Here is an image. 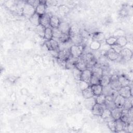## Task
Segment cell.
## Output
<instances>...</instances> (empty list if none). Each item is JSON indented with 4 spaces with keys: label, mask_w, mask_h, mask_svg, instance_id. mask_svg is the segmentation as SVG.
Instances as JSON below:
<instances>
[{
    "label": "cell",
    "mask_w": 133,
    "mask_h": 133,
    "mask_svg": "<svg viewBox=\"0 0 133 133\" xmlns=\"http://www.w3.org/2000/svg\"><path fill=\"white\" fill-rule=\"evenodd\" d=\"M132 108L129 110L123 109L121 119L126 124L132 123Z\"/></svg>",
    "instance_id": "6da1fadb"
},
{
    "label": "cell",
    "mask_w": 133,
    "mask_h": 133,
    "mask_svg": "<svg viewBox=\"0 0 133 133\" xmlns=\"http://www.w3.org/2000/svg\"><path fill=\"white\" fill-rule=\"evenodd\" d=\"M84 50V46L82 45H73L70 48L71 55L74 58H78L82 55Z\"/></svg>",
    "instance_id": "7a4b0ae2"
},
{
    "label": "cell",
    "mask_w": 133,
    "mask_h": 133,
    "mask_svg": "<svg viewBox=\"0 0 133 133\" xmlns=\"http://www.w3.org/2000/svg\"><path fill=\"white\" fill-rule=\"evenodd\" d=\"M35 13V8L26 1L23 8L22 16L29 19Z\"/></svg>",
    "instance_id": "3957f363"
},
{
    "label": "cell",
    "mask_w": 133,
    "mask_h": 133,
    "mask_svg": "<svg viewBox=\"0 0 133 133\" xmlns=\"http://www.w3.org/2000/svg\"><path fill=\"white\" fill-rule=\"evenodd\" d=\"M118 94L124 98H128L132 96V89L130 86L122 87L118 91Z\"/></svg>",
    "instance_id": "277c9868"
},
{
    "label": "cell",
    "mask_w": 133,
    "mask_h": 133,
    "mask_svg": "<svg viewBox=\"0 0 133 133\" xmlns=\"http://www.w3.org/2000/svg\"><path fill=\"white\" fill-rule=\"evenodd\" d=\"M109 85L113 90L115 91H118L121 89L122 86L118 81L117 75H115L111 76V79Z\"/></svg>",
    "instance_id": "5b68a950"
},
{
    "label": "cell",
    "mask_w": 133,
    "mask_h": 133,
    "mask_svg": "<svg viewBox=\"0 0 133 133\" xmlns=\"http://www.w3.org/2000/svg\"><path fill=\"white\" fill-rule=\"evenodd\" d=\"M121 60L125 61H129L131 59L132 56V52L131 49L128 48H123L122 51L119 54Z\"/></svg>",
    "instance_id": "8992f818"
},
{
    "label": "cell",
    "mask_w": 133,
    "mask_h": 133,
    "mask_svg": "<svg viewBox=\"0 0 133 133\" xmlns=\"http://www.w3.org/2000/svg\"><path fill=\"white\" fill-rule=\"evenodd\" d=\"M45 45L47 49L49 51L55 50H60L59 43L55 39L52 38L50 40L46 41Z\"/></svg>",
    "instance_id": "52a82bcc"
},
{
    "label": "cell",
    "mask_w": 133,
    "mask_h": 133,
    "mask_svg": "<svg viewBox=\"0 0 133 133\" xmlns=\"http://www.w3.org/2000/svg\"><path fill=\"white\" fill-rule=\"evenodd\" d=\"M106 108L105 104H100L98 103H96L93 107L91 111L92 113L96 116H101L103 110Z\"/></svg>",
    "instance_id": "ba28073f"
},
{
    "label": "cell",
    "mask_w": 133,
    "mask_h": 133,
    "mask_svg": "<svg viewBox=\"0 0 133 133\" xmlns=\"http://www.w3.org/2000/svg\"><path fill=\"white\" fill-rule=\"evenodd\" d=\"M115 124L116 132L125 131V130L127 128V124L124 122L121 118L115 120Z\"/></svg>",
    "instance_id": "9c48e42d"
},
{
    "label": "cell",
    "mask_w": 133,
    "mask_h": 133,
    "mask_svg": "<svg viewBox=\"0 0 133 133\" xmlns=\"http://www.w3.org/2000/svg\"><path fill=\"white\" fill-rule=\"evenodd\" d=\"M51 16H50V15L47 13H46L45 15L40 16V24L44 26L45 28H50V18Z\"/></svg>",
    "instance_id": "30bf717a"
},
{
    "label": "cell",
    "mask_w": 133,
    "mask_h": 133,
    "mask_svg": "<svg viewBox=\"0 0 133 133\" xmlns=\"http://www.w3.org/2000/svg\"><path fill=\"white\" fill-rule=\"evenodd\" d=\"M71 57L70 48L64 49L60 50L58 53V58L57 59H59L60 60L66 61Z\"/></svg>",
    "instance_id": "8fae6325"
},
{
    "label": "cell",
    "mask_w": 133,
    "mask_h": 133,
    "mask_svg": "<svg viewBox=\"0 0 133 133\" xmlns=\"http://www.w3.org/2000/svg\"><path fill=\"white\" fill-rule=\"evenodd\" d=\"M46 9L47 6L45 4V1H40V4L35 8V13L42 16L46 14Z\"/></svg>",
    "instance_id": "7c38bea8"
},
{
    "label": "cell",
    "mask_w": 133,
    "mask_h": 133,
    "mask_svg": "<svg viewBox=\"0 0 133 133\" xmlns=\"http://www.w3.org/2000/svg\"><path fill=\"white\" fill-rule=\"evenodd\" d=\"M92 76L91 71L89 69H86L82 71V74L81 76V81H84L90 84V81Z\"/></svg>",
    "instance_id": "4fadbf2b"
},
{
    "label": "cell",
    "mask_w": 133,
    "mask_h": 133,
    "mask_svg": "<svg viewBox=\"0 0 133 133\" xmlns=\"http://www.w3.org/2000/svg\"><path fill=\"white\" fill-rule=\"evenodd\" d=\"M75 65L77 69H78V70H79L81 71H83L87 69L86 62H85V61L83 59L82 56L76 59Z\"/></svg>",
    "instance_id": "5bb4252c"
},
{
    "label": "cell",
    "mask_w": 133,
    "mask_h": 133,
    "mask_svg": "<svg viewBox=\"0 0 133 133\" xmlns=\"http://www.w3.org/2000/svg\"><path fill=\"white\" fill-rule=\"evenodd\" d=\"M96 103V96H94L92 97L85 99L84 104L86 108L88 110H91L94 105Z\"/></svg>",
    "instance_id": "9a60e30c"
},
{
    "label": "cell",
    "mask_w": 133,
    "mask_h": 133,
    "mask_svg": "<svg viewBox=\"0 0 133 133\" xmlns=\"http://www.w3.org/2000/svg\"><path fill=\"white\" fill-rule=\"evenodd\" d=\"M104 56L111 61H116L119 57V54L116 53L112 48H110L109 50L106 51Z\"/></svg>",
    "instance_id": "2e32d148"
},
{
    "label": "cell",
    "mask_w": 133,
    "mask_h": 133,
    "mask_svg": "<svg viewBox=\"0 0 133 133\" xmlns=\"http://www.w3.org/2000/svg\"><path fill=\"white\" fill-rule=\"evenodd\" d=\"M70 27L71 26L68 23L65 22H61L58 28L61 33L69 34Z\"/></svg>",
    "instance_id": "e0dca14e"
},
{
    "label": "cell",
    "mask_w": 133,
    "mask_h": 133,
    "mask_svg": "<svg viewBox=\"0 0 133 133\" xmlns=\"http://www.w3.org/2000/svg\"><path fill=\"white\" fill-rule=\"evenodd\" d=\"M70 40L71 42H72V43L74 44V45H81V43L83 41V38L82 36L81 33H79L78 34H75L71 36Z\"/></svg>",
    "instance_id": "ac0fdd59"
},
{
    "label": "cell",
    "mask_w": 133,
    "mask_h": 133,
    "mask_svg": "<svg viewBox=\"0 0 133 133\" xmlns=\"http://www.w3.org/2000/svg\"><path fill=\"white\" fill-rule=\"evenodd\" d=\"M61 21L59 18L54 15H52L50 18V25L51 28H58Z\"/></svg>",
    "instance_id": "d6986e66"
},
{
    "label": "cell",
    "mask_w": 133,
    "mask_h": 133,
    "mask_svg": "<svg viewBox=\"0 0 133 133\" xmlns=\"http://www.w3.org/2000/svg\"><path fill=\"white\" fill-rule=\"evenodd\" d=\"M122 111V108H115L111 111V116L114 119V120H116L119 119L121 116Z\"/></svg>",
    "instance_id": "ffe728a7"
},
{
    "label": "cell",
    "mask_w": 133,
    "mask_h": 133,
    "mask_svg": "<svg viewBox=\"0 0 133 133\" xmlns=\"http://www.w3.org/2000/svg\"><path fill=\"white\" fill-rule=\"evenodd\" d=\"M105 39V35L104 33L100 32H95L92 35V40L100 42L103 41Z\"/></svg>",
    "instance_id": "44dd1931"
},
{
    "label": "cell",
    "mask_w": 133,
    "mask_h": 133,
    "mask_svg": "<svg viewBox=\"0 0 133 133\" xmlns=\"http://www.w3.org/2000/svg\"><path fill=\"white\" fill-rule=\"evenodd\" d=\"M125 98H124L123 97H122V96L118 94L116 97V98L114 100L116 107L122 108L125 102Z\"/></svg>",
    "instance_id": "7402d4cb"
},
{
    "label": "cell",
    "mask_w": 133,
    "mask_h": 133,
    "mask_svg": "<svg viewBox=\"0 0 133 133\" xmlns=\"http://www.w3.org/2000/svg\"><path fill=\"white\" fill-rule=\"evenodd\" d=\"M118 79L122 87L129 86L130 81L125 75H121L120 76H118Z\"/></svg>",
    "instance_id": "603a6c76"
},
{
    "label": "cell",
    "mask_w": 133,
    "mask_h": 133,
    "mask_svg": "<svg viewBox=\"0 0 133 133\" xmlns=\"http://www.w3.org/2000/svg\"><path fill=\"white\" fill-rule=\"evenodd\" d=\"M92 91L94 94V96H97L102 94V86L100 84L90 85Z\"/></svg>",
    "instance_id": "cb8c5ba5"
},
{
    "label": "cell",
    "mask_w": 133,
    "mask_h": 133,
    "mask_svg": "<svg viewBox=\"0 0 133 133\" xmlns=\"http://www.w3.org/2000/svg\"><path fill=\"white\" fill-rule=\"evenodd\" d=\"M82 94L83 97L85 99L89 98H91V97H92L94 96V94L92 91L90 86H89L86 89L82 90Z\"/></svg>",
    "instance_id": "d4e9b609"
},
{
    "label": "cell",
    "mask_w": 133,
    "mask_h": 133,
    "mask_svg": "<svg viewBox=\"0 0 133 133\" xmlns=\"http://www.w3.org/2000/svg\"><path fill=\"white\" fill-rule=\"evenodd\" d=\"M101 116L104 119H108V121H107V122H108L109 121H111V120H114V119L113 118V117L111 116V111L110 110L107 109V108H105L103 110Z\"/></svg>",
    "instance_id": "484cf974"
},
{
    "label": "cell",
    "mask_w": 133,
    "mask_h": 133,
    "mask_svg": "<svg viewBox=\"0 0 133 133\" xmlns=\"http://www.w3.org/2000/svg\"><path fill=\"white\" fill-rule=\"evenodd\" d=\"M92 72V75H94L97 77L100 78L103 75V72L102 69L100 67H94L92 69L90 70Z\"/></svg>",
    "instance_id": "4316f807"
},
{
    "label": "cell",
    "mask_w": 133,
    "mask_h": 133,
    "mask_svg": "<svg viewBox=\"0 0 133 133\" xmlns=\"http://www.w3.org/2000/svg\"><path fill=\"white\" fill-rule=\"evenodd\" d=\"M111 76L109 75H102L100 79V84L102 86H105L109 85L111 79Z\"/></svg>",
    "instance_id": "83f0119b"
},
{
    "label": "cell",
    "mask_w": 133,
    "mask_h": 133,
    "mask_svg": "<svg viewBox=\"0 0 133 133\" xmlns=\"http://www.w3.org/2000/svg\"><path fill=\"white\" fill-rule=\"evenodd\" d=\"M39 20H40V16H39L36 13H35L30 19L29 20L31 22V23L35 25V26H38L40 24L39 23Z\"/></svg>",
    "instance_id": "f1b7e54d"
},
{
    "label": "cell",
    "mask_w": 133,
    "mask_h": 133,
    "mask_svg": "<svg viewBox=\"0 0 133 133\" xmlns=\"http://www.w3.org/2000/svg\"><path fill=\"white\" fill-rule=\"evenodd\" d=\"M45 30H46V28L41 24L38 25L35 28V31L36 33L40 36V37L43 38H44Z\"/></svg>",
    "instance_id": "f546056e"
},
{
    "label": "cell",
    "mask_w": 133,
    "mask_h": 133,
    "mask_svg": "<svg viewBox=\"0 0 133 133\" xmlns=\"http://www.w3.org/2000/svg\"><path fill=\"white\" fill-rule=\"evenodd\" d=\"M132 108V96L128 98H126L125 102L122 108L123 109L129 110Z\"/></svg>",
    "instance_id": "4dcf8cb0"
},
{
    "label": "cell",
    "mask_w": 133,
    "mask_h": 133,
    "mask_svg": "<svg viewBox=\"0 0 133 133\" xmlns=\"http://www.w3.org/2000/svg\"><path fill=\"white\" fill-rule=\"evenodd\" d=\"M101 45V44L100 42L92 41L89 45V48L92 51H97L99 50V49L100 48Z\"/></svg>",
    "instance_id": "1f68e13d"
},
{
    "label": "cell",
    "mask_w": 133,
    "mask_h": 133,
    "mask_svg": "<svg viewBox=\"0 0 133 133\" xmlns=\"http://www.w3.org/2000/svg\"><path fill=\"white\" fill-rule=\"evenodd\" d=\"M128 41L125 36H122L117 38L116 44L121 46L122 47H124L127 44Z\"/></svg>",
    "instance_id": "d6a6232c"
},
{
    "label": "cell",
    "mask_w": 133,
    "mask_h": 133,
    "mask_svg": "<svg viewBox=\"0 0 133 133\" xmlns=\"http://www.w3.org/2000/svg\"><path fill=\"white\" fill-rule=\"evenodd\" d=\"M69 8L65 5H61L58 6V12L61 15H65L69 11Z\"/></svg>",
    "instance_id": "836d02e7"
},
{
    "label": "cell",
    "mask_w": 133,
    "mask_h": 133,
    "mask_svg": "<svg viewBox=\"0 0 133 133\" xmlns=\"http://www.w3.org/2000/svg\"><path fill=\"white\" fill-rule=\"evenodd\" d=\"M52 38H53V35H52V28L51 27L46 28L45 35H44V38L46 39V41H47V40L51 39H52Z\"/></svg>",
    "instance_id": "e575fe53"
},
{
    "label": "cell",
    "mask_w": 133,
    "mask_h": 133,
    "mask_svg": "<svg viewBox=\"0 0 133 133\" xmlns=\"http://www.w3.org/2000/svg\"><path fill=\"white\" fill-rule=\"evenodd\" d=\"M59 41L61 43H65L70 41V36L68 34L61 33L60 37L58 38Z\"/></svg>",
    "instance_id": "d590c367"
},
{
    "label": "cell",
    "mask_w": 133,
    "mask_h": 133,
    "mask_svg": "<svg viewBox=\"0 0 133 133\" xmlns=\"http://www.w3.org/2000/svg\"><path fill=\"white\" fill-rule=\"evenodd\" d=\"M72 73H73V75L74 78L76 80L80 81L82 71L78 70V69H77L76 67H75L74 69H72Z\"/></svg>",
    "instance_id": "8d00e7d4"
},
{
    "label": "cell",
    "mask_w": 133,
    "mask_h": 133,
    "mask_svg": "<svg viewBox=\"0 0 133 133\" xmlns=\"http://www.w3.org/2000/svg\"><path fill=\"white\" fill-rule=\"evenodd\" d=\"M113 89L111 88L109 85L102 87V94H103L105 96L110 95L111 93L113 91Z\"/></svg>",
    "instance_id": "74e56055"
},
{
    "label": "cell",
    "mask_w": 133,
    "mask_h": 133,
    "mask_svg": "<svg viewBox=\"0 0 133 133\" xmlns=\"http://www.w3.org/2000/svg\"><path fill=\"white\" fill-rule=\"evenodd\" d=\"M80 33V30L79 28L77 25H72L70 27V36H72L75 34H78Z\"/></svg>",
    "instance_id": "f35d334b"
},
{
    "label": "cell",
    "mask_w": 133,
    "mask_h": 133,
    "mask_svg": "<svg viewBox=\"0 0 133 133\" xmlns=\"http://www.w3.org/2000/svg\"><path fill=\"white\" fill-rule=\"evenodd\" d=\"M106 96L103 94H101L99 96H96V103L100 104H103L105 102Z\"/></svg>",
    "instance_id": "ab89813d"
},
{
    "label": "cell",
    "mask_w": 133,
    "mask_h": 133,
    "mask_svg": "<svg viewBox=\"0 0 133 133\" xmlns=\"http://www.w3.org/2000/svg\"><path fill=\"white\" fill-rule=\"evenodd\" d=\"M104 104H105L106 108L110 110V111H111L112 110H113V109L116 108L114 102L113 100H105V102Z\"/></svg>",
    "instance_id": "60d3db41"
},
{
    "label": "cell",
    "mask_w": 133,
    "mask_h": 133,
    "mask_svg": "<svg viewBox=\"0 0 133 133\" xmlns=\"http://www.w3.org/2000/svg\"><path fill=\"white\" fill-rule=\"evenodd\" d=\"M112 36L116 38H118L122 36H125V32L122 29H117L114 32Z\"/></svg>",
    "instance_id": "b9f144b4"
},
{
    "label": "cell",
    "mask_w": 133,
    "mask_h": 133,
    "mask_svg": "<svg viewBox=\"0 0 133 133\" xmlns=\"http://www.w3.org/2000/svg\"><path fill=\"white\" fill-rule=\"evenodd\" d=\"M117 40V38L114 37L113 36H111L108 38H107L105 41V42L109 46H112L115 44H116V42Z\"/></svg>",
    "instance_id": "7bdbcfd3"
},
{
    "label": "cell",
    "mask_w": 133,
    "mask_h": 133,
    "mask_svg": "<svg viewBox=\"0 0 133 133\" xmlns=\"http://www.w3.org/2000/svg\"><path fill=\"white\" fill-rule=\"evenodd\" d=\"M98 84H100V78L94 75H92L90 81V85Z\"/></svg>",
    "instance_id": "ee69618b"
},
{
    "label": "cell",
    "mask_w": 133,
    "mask_h": 133,
    "mask_svg": "<svg viewBox=\"0 0 133 133\" xmlns=\"http://www.w3.org/2000/svg\"><path fill=\"white\" fill-rule=\"evenodd\" d=\"M123 48L124 47H122L121 46H119L116 44H115L111 46V48H112L114 51H115L116 53H117L118 54H119L121 53V52L122 51Z\"/></svg>",
    "instance_id": "f6af8a7d"
},
{
    "label": "cell",
    "mask_w": 133,
    "mask_h": 133,
    "mask_svg": "<svg viewBox=\"0 0 133 133\" xmlns=\"http://www.w3.org/2000/svg\"><path fill=\"white\" fill-rule=\"evenodd\" d=\"M79 81V88L81 90V91L86 89L87 88H88L89 86H90V84L84 82V81Z\"/></svg>",
    "instance_id": "bcb514c9"
},
{
    "label": "cell",
    "mask_w": 133,
    "mask_h": 133,
    "mask_svg": "<svg viewBox=\"0 0 133 133\" xmlns=\"http://www.w3.org/2000/svg\"><path fill=\"white\" fill-rule=\"evenodd\" d=\"M52 30L53 37L58 39L61 34V32L60 31L58 28H52Z\"/></svg>",
    "instance_id": "7dc6e473"
},
{
    "label": "cell",
    "mask_w": 133,
    "mask_h": 133,
    "mask_svg": "<svg viewBox=\"0 0 133 133\" xmlns=\"http://www.w3.org/2000/svg\"><path fill=\"white\" fill-rule=\"evenodd\" d=\"M108 126L109 128L113 132H116L115 130V120H111L108 122Z\"/></svg>",
    "instance_id": "c3c4849f"
},
{
    "label": "cell",
    "mask_w": 133,
    "mask_h": 133,
    "mask_svg": "<svg viewBox=\"0 0 133 133\" xmlns=\"http://www.w3.org/2000/svg\"><path fill=\"white\" fill-rule=\"evenodd\" d=\"M58 4V2L57 1H45V4L47 7L56 6Z\"/></svg>",
    "instance_id": "681fc988"
},
{
    "label": "cell",
    "mask_w": 133,
    "mask_h": 133,
    "mask_svg": "<svg viewBox=\"0 0 133 133\" xmlns=\"http://www.w3.org/2000/svg\"><path fill=\"white\" fill-rule=\"evenodd\" d=\"M28 3L32 5L33 7L35 8H36V7L40 4V1H37V0H31V1H26Z\"/></svg>",
    "instance_id": "f907efd6"
},
{
    "label": "cell",
    "mask_w": 133,
    "mask_h": 133,
    "mask_svg": "<svg viewBox=\"0 0 133 133\" xmlns=\"http://www.w3.org/2000/svg\"><path fill=\"white\" fill-rule=\"evenodd\" d=\"M57 61H58V63L59 64V65H60L61 67H62V68L65 69L66 61L62 60H60V59H57Z\"/></svg>",
    "instance_id": "816d5d0a"
},
{
    "label": "cell",
    "mask_w": 133,
    "mask_h": 133,
    "mask_svg": "<svg viewBox=\"0 0 133 133\" xmlns=\"http://www.w3.org/2000/svg\"><path fill=\"white\" fill-rule=\"evenodd\" d=\"M20 92L21 94L22 95H26L28 94L29 93V91H28V90L26 88H22L20 90Z\"/></svg>",
    "instance_id": "f5cc1de1"
}]
</instances>
